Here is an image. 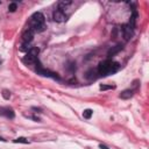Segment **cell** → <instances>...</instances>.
Segmentation results:
<instances>
[{"label":"cell","instance_id":"cell-18","mask_svg":"<svg viewBox=\"0 0 149 149\" xmlns=\"http://www.w3.org/2000/svg\"><path fill=\"white\" fill-rule=\"evenodd\" d=\"M2 97H4L5 99H9V98H11V92H8L7 90H4V92H2Z\"/></svg>","mask_w":149,"mask_h":149},{"label":"cell","instance_id":"cell-19","mask_svg":"<svg viewBox=\"0 0 149 149\" xmlns=\"http://www.w3.org/2000/svg\"><path fill=\"white\" fill-rule=\"evenodd\" d=\"M99 148L100 149H110L108 147H106V146H104V145H99Z\"/></svg>","mask_w":149,"mask_h":149},{"label":"cell","instance_id":"cell-2","mask_svg":"<svg viewBox=\"0 0 149 149\" xmlns=\"http://www.w3.org/2000/svg\"><path fill=\"white\" fill-rule=\"evenodd\" d=\"M36 72L39 73V74H41V76H44V77H51V78L59 79V77L57 76V73L51 72V71H49V70H47V69L42 68L41 65H39V68L36 69Z\"/></svg>","mask_w":149,"mask_h":149},{"label":"cell","instance_id":"cell-20","mask_svg":"<svg viewBox=\"0 0 149 149\" xmlns=\"http://www.w3.org/2000/svg\"><path fill=\"white\" fill-rule=\"evenodd\" d=\"M0 141H5V140H4V139H2V138H0Z\"/></svg>","mask_w":149,"mask_h":149},{"label":"cell","instance_id":"cell-7","mask_svg":"<svg viewBox=\"0 0 149 149\" xmlns=\"http://www.w3.org/2000/svg\"><path fill=\"white\" fill-rule=\"evenodd\" d=\"M120 50H122V46L121 44H118V46H115V47H112V48L108 50V56H114L115 54H118Z\"/></svg>","mask_w":149,"mask_h":149},{"label":"cell","instance_id":"cell-9","mask_svg":"<svg viewBox=\"0 0 149 149\" xmlns=\"http://www.w3.org/2000/svg\"><path fill=\"white\" fill-rule=\"evenodd\" d=\"M0 114L6 115L7 118H11V119L14 118V112H13V110H11V108H4V110L0 111Z\"/></svg>","mask_w":149,"mask_h":149},{"label":"cell","instance_id":"cell-17","mask_svg":"<svg viewBox=\"0 0 149 149\" xmlns=\"http://www.w3.org/2000/svg\"><path fill=\"white\" fill-rule=\"evenodd\" d=\"M20 50L21 51H27V53H28V51L30 50V47H29L28 43H23L21 47H20Z\"/></svg>","mask_w":149,"mask_h":149},{"label":"cell","instance_id":"cell-1","mask_svg":"<svg viewBox=\"0 0 149 149\" xmlns=\"http://www.w3.org/2000/svg\"><path fill=\"white\" fill-rule=\"evenodd\" d=\"M120 68V64L116 63V62H112L110 59H106V61L101 62L98 66V72L101 76H108L112 74L119 70Z\"/></svg>","mask_w":149,"mask_h":149},{"label":"cell","instance_id":"cell-11","mask_svg":"<svg viewBox=\"0 0 149 149\" xmlns=\"http://www.w3.org/2000/svg\"><path fill=\"white\" fill-rule=\"evenodd\" d=\"M39 53H40V50H39V48H36V47H33V48H30V50L28 51L29 55L33 56V57H36V58H37V55H39Z\"/></svg>","mask_w":149,"mask_h":149},{"label":"cell","instance_id":"cell-4","mask_svg":"<svg viewBox=\"0 0 149 149\" xmlns=\"http://www.w3.org/2000/svg\"><path fill=\"white\" fill-rule=\"evenodd\" d=\"M121 32H122V35L125 37L126 41H128V40L133 36V29H132L128 24H123V26L121 27Z\"/></svg>","mask_w":149,"mask_h":149},{"label":"cell","instance_id":"cell-14","mask_svg":"<svg viewBox=\"0 0 149 149\" xmlns=\"http://www.w3.org/2000/svg\"><path fill=\"white\" fill-rule=\"evenodd\" d=\"M14 143H24V145H27V143H29V142H28V140L24 138H18L14 140Z\"/></svg>","mask_w":149,"mask_h":149},{"label":"cell","instance_id":"cell-15","mask_svg":"<svg viewBox=\"0 0 149 149\" xmlns=\"http://www.w3.org/2000/svg\"><path fill=\"white\" fill-rule=\"evenodd\" d=\"M99 89H100L101 91H106V90H113L114 86L112 85H105V84H101L100 86H99Z\"/></svg>","mask_w":149,"mask_h":149},{"label":"cell","instance_id":"cell-3","mask_svg":"<svg viewBox=\"0 0 149 149\" xmlns=\"http://www.w3.org/2000/svg\"><path fill=\"white\" fill-rule=\"evenodd\" d=\"M34 39V32L30 28H28L27 30L23 32V34H22V41L24 42V43H30L32 41H33Z\"/></svg>","mask_w":149,"mask_h":149},{"label":"cell","instance_id":"cell-21","mask_svg":"<svg viewBox=\"0 0 149 149\" xmlns=\"http://www.w3.org/2000/svg\"><path fill=\"white\" fill-rule=\"evenodd\" d=\"M0 64H1V59H0Z\"/></svg>","mask_w":149,"mask_h":149},{"label":"cell","instance_id":"cell-6","mask_svg":"<svg viewBox=\"0 0 149 149\" xmlns=\"http://www.w3.org/2000/svg\"><path fill=\"white\" fill-rule=\"evenodd\" d=\"M30 20H33L36 23H44V15L41 13V12H35V13L32 15Z\"/></svg>","mask_w":149,"mask_h":149},{"label":"cell","instance_id":"cell-13","mask_svg":"<svg viewBox=\"0 0 149 149\" xmlns=\"http://www.w3.org/2000/svg\"><path fill=\"white\" fill-rule=\"evenodd\" d=\"M71 4V1H61L58 4V8H59V11H62L63 8H65L66 6H69V5Z\"/></svg>","mask_w":149,"mask_h":149},{"label":"cell","instance_id":"cell-8","mask_svg":"<svg viewBox=\"0 0 149 149\" xmlns=\"http://www.w3.org/2000/svg\"><path fill=\"white\" fill-rule=\"evenodd\" d=\"M23 62L26 64H35L36 62H37V58H36V57L30 56L29 54H27V56L23 57Z\"/></svg>","mask_w":149,"mask_h":149},{"label":"cell","instance_id":"cell-16","mask_svg":"<svg viewBox=\"0 0 149 149\" xmlns=\"http://www.w3.org/2000/svg\"><path fill=\"white\" fill-rule=\"evenodd\" d=\"M16 8H18V5H16V2H12V4L8 5V11L9 12H15Z\"/></svg>","mask_w":149,"mask_h":149},{"label":"cell","instance_id":"cell-10","mask_svg":"<svg viewBox=\"0 0 149 149\" xmlns=\"http://www.w3.org/2000/svg\"><path fill=\"white\" fill-rule=\"evenodd\" d=\"M133 97V91L132 90H125L120 93V98L121 99H129Z\"/></svg>","mask_w":149,"mask_h":149},{"label":"cell","instance_id":"cell-5","mask_svg":"<svg viewBox=\"0 0 149 149\" xmlns=\"http://www.w3.org/2000/svg\"><path fill=\"white\" fill-rule=\"evenodd\" d=\"M53 18H54V20H55L56 22H63V21H65V20H66L65 14L63 13V11H59V9H57V11L54 12Z\"/></svg>","mask_w":149,"mask_h":149},{"label":"cell","instance_id":"cell-12","mask_svg":"<svg viewBox=\"0 0 149 149\" xmlns=\"http://www.w3.org/2000/svg\"><path fill=\"white\" fill-rule=\"evenodd\" d=\"M92 114H93V111L90 110V108H88V110H85L83 112V116L85 119H90L91 116H92Z\"/></svg>","mask_w":149,"mask_h":149}]
</instances>
